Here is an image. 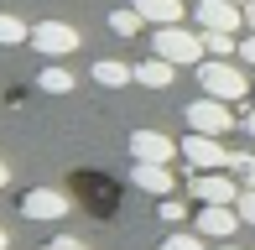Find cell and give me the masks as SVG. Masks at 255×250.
<instances>
[{"label": "cell", "mask_w": 255, "mask_h": 250, "mask_svg": "<svg viewBox=\"0 0 255 250\" xmlns=\"http://www.w3.org/2000/svg\"><path fill=\"white\" fill-rule=\"evenodd\" d=\"M198 84L208 99H224V105H240V99L250 94V78L245 68H235L229 58H214V63H198Z\"/></svg>", "instance_id": "6da1fadb"}, {"label": "cell", "mask_w": 255, "mask_h": 250, "mask_svg": "<svg viewBox=\"0 0 255 250\" xmlns=\"http://www.w3.org/2000/svg\"><path fill=\"white\" fill-rule=\"evenodd\" d=\"M151 52H156V58H167V63H193V68H198L203 63V31H182V26H156V37H151Z\"/></svg>", "instance_id": "7a4b0ae2"}, {"label": "cell", "mask_w": 255, "mask_h": 250, "mask_svg": "<svg viewBox=\"0 0 255 250\" xmlns=\"http://www.w3.org/2000/svg\"><path fill=\"white\" fill-rule=\"evenodd\" d=\"M78 42L84 37H78L73 21H37V26H31V47H37L42 58H68Z\"/></svg>", "instance_id": "3957f363"}, {"label": "cell", "mask_w": 255, "mask_h": 250, "mask_svg": "<svg viewBox=\"0 0 255 250\" xmlns=\"http://www.w3.org/2000/svg\"><path fill=\"white\" fill-rule=\"evenodd\" d=\"M188 125L193 130H203V135H224V130H235V110L224 105V99H198V105H188Z\"/></svg>", "instance_id": "277c9868"}, {"label": "cell", "mask_w": 255, "mask_h": 250, "mask_svg": "<svg viewBox=\"0 0 255 250\" xmlns=\"http://www.w3.org/2000/svg\"><path fill=\"white\" fill-rule=\"evenodd\" d=\"M193 16H198L203 31H240L245 26V5H235V0H198Z\"/></svg>", "instance_id": "5b68a950"}, {"label": "cell", "mask_w": 255, "mask_h": 250, "mask_svg": "<svg viewBox=\"0 0 255 250\" xmlns=\"http://www.w3.org/2000/svg\"><path fill=\"white\" fill-rule=\"evenodd\" d=\"M182 162L198 167V172H208V167H229V151H224V141H219V135L193 130L188 141H182Z\"/></svg>", "instance_id": "8992f818"}, {"label": "cell", "mask_w": 255, "mask_h": 250, "mask_svg": "<svg viewBox=\"0 0 255 250\" xmlns=\"http://www.w3.org/2000/svg\"><path fill=\"white\" fill-rule=\"evenodd\" d=\"M240 224H245V219H240L235 203H203V209H198V235H203V240H229Z\"/></svg>", "instance_id": "52a82bcc"}, {"label": "cell", "mask_w": 255, "mask_h": 250, "mask_svg": "<svg viewBox=\"0 0 255 250\" xmlns=\"http://www.w3.org/2000/svg\"><path fill=\"white\" fill-rule=\"evenodd\" d=\"M68 209H73V203H68V193H57V188L21 193V214H26V219H63Z\"/></svg>", "instance_id": "ba28073f"}, {"label": "cell", "mask_w": 255, "mask_h": 250, "mask_svg": "<svg viewBox=\"0 0 255 250\" xmlns=\"http://www.w3.org/2000/svg\"><path fill=\"white\" fill-rule=\"evenodd\" d=\"M130 156L135 162H172V156H182V146L172 135H161V130H135L130 135Z\"/></svg>", "instance_id": "9c48e42d"}, {"label": "cell", "mask_w": 255, "mask_h": 250, "mask_svg": "<svg viewBox=\"0 0 255 250\" xmlns=\"http://www.w3.org/2000/svg\"><path fill=\"white\" fill-rule=\"evenodd\" d=\"M193 198H198V203H235L240 198V183L214 167V172H198V177H193Z\"/></svg>", "instance_id": "30bf717a"}, {"label": "cell", "mask_w": 255, "mask_h": 250, "mask_svg": "<svg viewBox=\"0 0 255 250\" xmlns=\"http://www.w3.org/2000/svg\"><path fill=\"white\" fill-rule=\"evenodd\" d=\"M130 183L141 188V193L167 198V193H172V167H167V162H135V167H130Z\"/></svg>", "instance_id": "8fae6325"}, {"label": "cell", "mask_w": 255, "mask_h": 250, "mask_svg": "<svg viewBox=\"0 0 255 250\" xmlns=\"http://www.w3.org/2000/svg\"><path fill=\"white\" fill-rule=\"evenodd\" d=\"M94 84H104V89H125V84H135V68L120 63V58H99V63H94Z\"/></svg>", "instance_id": "7c38bea8"}, {"label": "cell", "mask_w": 255, "mask_h": 250, "mask_svg": "<svg viewBox=\"0 0 255 250\" xmlns=\"http://www.w3.org/2000/svg\"><path fill=\"white\" fill-rule=\"evenodd\" d=\"M135 10H141L151 26H177L182 21V0H135Z\"/></svg>", "instance_id": "4fadbf2b"}, {"label": "cell", "mask_w": 255, "mask_h": 250, "mask_svg": "<svg viewBox=\"0 0 255 250\" xmlns=\"http://www.w3.org/2000/svg\"><path fill=\"white\" fill-rule=\"evenodd\" d=\"M172 73H177V63H167V58H146V63H135V84H146V89H167Z\"/></svg>", "instance_id": "5bb4252c"}, {"label": "cell", "mask_w": 255, "mask_h": 250, "mask_svg": "<svg viewBox=\"0 0 255 250\" xmlns=\"http://www.w3.org/2000/svg\"><path fill=\"white\" fill-rule=\"evenodd\" d=\"M37 89H42V94H68V89H73V73H68L63 63H47L37 73Z\"/></svg>", "instance_id": "9a60e30c"}, {"label": "cell", "mask_w": 255, "mask_h": 250, "mask_svg": "<svg viewBox=\"0 0 255 250\" xmlns=\"http://www.w3.org/2000/svg\"><path fill=\"white\" fill-rule=\"evenodd\" d=\"M21 42H31V26L10 10H0V47H21Z\"/></svg>", "instance_id": "2e32d148"}, {"label": "cell", "mask_w": 255, "mask_h": 250, "mask_svg": "<svg viewBox=\"0 0 255 250\" xmlns=\"http://www.w3.org/2000/svg\"><path fill=\"white\" fill-rule=\"evenodd\" d=\"M141 26H146V16H141L135 5H125V10H110V31H115V37H135Z\"/></svg>", "instance_id": "e0dca14e"}, {"label": "cell", "mask_w": 255, "mask_h": 250, "mask_svg": "<svg viewBox=\"0 0 255 250\" xmlns=\"http://www.w3.org/2000/svg\"><path fill=\"white\" fill-rule=\"evenodd\" d=\"M203 47L214 58H229V52H240V42H235V31H203Z\"/></svg>", "instance_id": "ac0fdd59"}, {"label": "cell", "mask_w": 255, "mask_h": 250, "mask_svg": "<svg viewBox=\"0 0 255 250\" xmlns=\"http://www.w3.org/2000/svg\"><path fill=\"white\" fill-rule=\"evenodd\" d=\"M229 167L240 172V183L255 188V151H229Z\"/></svg>", "instance_id": "d6986e66"}, {"label": "cell", "mask_w": 255, "mask_h": 250, "mask_svg": "<svg viewBox=\"0 0 255 250\" xmlns=\"http://www.w3.org/2000/svg\"><path fill=\"white\" fill-rule=\"evenodd\" d=\"M161 250H208V245H203V235H198V230H193V235H182V230H177V235H167V245H161Z\"/></svg>", "instance_id": "ffe728a7"}, {"label": "cell", "mask_w": 255, "mask_h": 250, "mask_svg": "<svg viewBox=\"0 0 255 250\" xmlns=\"http://www.w3.org/2000/svg\"><path fill=\"white\" fill-rule=\"evenodd\" d=\"M156 214H161V219H167V224H182V219H188V203H182V198H172V193H167Z\"/></svg>", "instance_id": "44dd1931"}, {"label": "cell", "mask_w": 255, "mask_h": 250, "mask_svg": "<svg viewBox=\"0 0 255 250\" xmlns=\"http://www.w3.org/2000/svg\"><path fill=\"white\" fill-rule=\"evenodd\" d=\"M235 209H240V219H245V224H255V188H240Z\"/></svg>", "instance_id": "7402d4cb"}, {"label": "cell", "mask_w": 255, "mask_h": 250, "mask_svg": "<svg viewBox=\"0 0 255 250\" xmlns=\"http://www.w3.org/2000/svg\"><path fill=\"white\" fill-rule=\"evenodd\" d=\"M47 250H89V245L73 240V235H57V240H47Z\"/></svg>", "instance_id": "603a6c76"}, {"label": "cell", "mask_w": 255, "mask_h": 250, "mask_svg": "<svg viewBox=\"0 0 255 250\" xmlns=\"http://www.w3.org/2000/svg\"><path fill=\"white\" fill-rule=\"evenodd\" d=\"M240 58H245V68H255V31H250V42H240Z\"/></svg>", "instance_id": "cb8c5ba5"}, {"label": "cell", "mask_w": 255, "mask_h": 250, "mask_svg": "<svg viewBox=\"0 0 255 250\" xmlns=\"http://www.w3.org/2000/svg\"><path fill=\"white\" fill-rule=\"evenodd\" d=\"M245 26L255 31V0H245Z\"/></svg>", "instance_id": "d4e9b609"}, {"label": "cell", "mask_w": 255, "mask_h": 250, "mask_svg": "<svg viewBox=\"0 0 255 250\" xmlns=\"http://www.w3.org/2000/svg\"><path fill=\"white\" fill-rule=\"evenodd\" d=\"M240 130H250V135H255V110H250V115H245V120H240Z\"/></svg>", "instance_id": "484cf974"}, {"label": "cell", "mask_w": 255, "mask_h": 250, "mask_svg": "<svg viewBox=\"0 0 255 250\" xmlns=\"http://www.w3.org/2000/svg\"><path fill=\"white\" fill-rule=\"evenodd\" d=\"M5 183H10V167H5V162H0V188H5Z\"/></svg>", "instance_id": "4316f807"}, {"label": "cell", "mask_w": 255, "mask_h": 250, "mask_svg": "<svg viewBox=\"0 0 255 250\" xmlns=\"http://www.w3.org/2000/svg\"><path fill=\"white\" fill-rule=\"evenodd\" d=\"M5 245H10V240H5V230H0V250H5Z\"/></svg>", "instance_id": "83f0119b"}, {"label": "cell", "mask_w": 255, "mask_h": 250, "mask_svg": "<svg viewBox=\"0 0 255 250\" xmlns=\"http://www.w3.org/2000/svg\"><path fill=\"white\" fill-rule=\"evenodd\" d=\"M235 5H245V0H235Z\"/></svg>", "instance_id": "f1b7e54d"}, {"label": "cell", "mask_w": 255, "mask_h": 250, "mask_svg": "<svg viewBox=\"0 0 255 250\" xmlns=\"http://www.w3.org/2000/svg\"><path fill=\"white\" fill-rule=\"evenodd\" d=\"M224 250H235V245H224Z\"/></svg>", "instance_id": "f546056e"}]
</instances>
